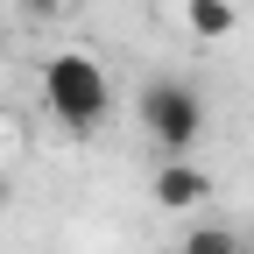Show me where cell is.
<instances>
[{
	"mask_svg": "<svg viewBox=\"0 0 254 254\" xmlns=\"http://www.w3.org/2000/svg\"><path fill=\"white\" fill-rule=\"evenodd\" d=\"M43 106L71 127V134H92V127L106 120V106H113V85H106V71L85 50H64V57L43 64Z\"/></svg>",
	"mask_w": 254,
	"mask_h": 254,
	"instance_id": "cell-1",
	"label": "cell"
},
{
	"mask_svg": "<svg viewBox=\"0 0 254 254\" xmlns=\"http://www.w3.org/2000/svg\"><path fill=\"white\" fill-rule=\"evenodd\" d=\"M141 120H148V134L163 141L170 155H184L190 141L205 134V99L184 78H148L141 85Z\"/></svg>",
	"mask_w": 254,
	"mask_h": 254,
	"instance_id": "cell-2",
	"label": "cell"
},
{
	"mask_svg": "<svg viewBox=\"0 0 254 254\" xmlns=\"http://www.w3.org/2000/svg\"><path fill=\"white\" fill-rule=\"evenodd\" d=\"M205 190H212V177L198 163H163V170H155V205H170V212H190Z\"/></svg>",
	"mask_w": 254,
	"mask_h": 254,
	"instance_id": "cell-3",
	"label": "cell"
},
{
	"mask_svg": "<svg viewBox=\"0 0 254 254\" xmlns=\"http://www.w3.org/2000/svg\"><path fill=\"white\" fill-rule=\"evenodd\" d=\"M184 21H190V36L226 43L233 28H240V7H233V0H184Z\"/></svg>",
	"mask_w": 254,
	"mask_h": 254,
	"instance_id": "cell-4",
	"label": "cell"
},
{
	"mask_svg": "<svg viewBox=\"0 0 254 254\" xmlns=\"http://www.w3.org/2000/svg\"><path fill=\"white\" fill-rule=\"evenodd\" d=\"M184 254H240V247H233L226 226H190L184 233Z\"/></svg>",
	"mask_w": 254,
	"mask_h": 254,
	"instance_id": "cell-5",
	"label": "cell"
},
{
	"mask_svg": "<svg viewBox=\"0 0 254 254\" xmlns=\"http://www.w3.org/2000/svg\"><path fill=\"white\" fill-rule=\"evenodd\" d=\"M21 7H28V14H57L64 0H21Z\"/></svg>",
	"mask_w": 254,
	"mask_h": 254,
	"instance_id": "cell-6",
	"label": "cell"
},
{
	"mask_svg": "<svg viewBox=\"0 0 254 254\" xmlns=\"http://www.w3.org/2000/svg\"><path fill=\"white\" fill-rule=\"evenodd\" d=\"M0 212H7V177H0Z\"/></svg>",
	"mask_w": 254,
	"mask_h": 254,
	"instance_id": "cell-7",
	"label": "cell"
}]
</instances>
